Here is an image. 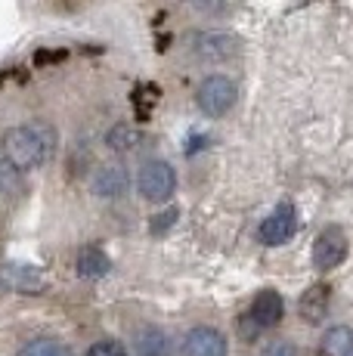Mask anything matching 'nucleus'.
<instances>
[{
    "mask_svg": "<svg viewBox=\"0 0 353 356\" xmlns=\"http://www.w3.org/2000/svg\"><path fill=\"white\" fill-rule=\"evenodd\" d=\"M0 149H3V159L16 170H22V174L25 170H38L47 161V155H50V134L44 127L16 124L3 130Z\"/></svg>",
    "mask_w": 353,
    "mask_h": 356,
    "instance_id": "obj_1",
    "label": "nucleus"
},
{
    "mask_svg": "<svg viewBox=\"0 0 353 356\" xmlns=\"http://www.w3.org/2000/svg\"><path fill=\"white\" fill-rule=\"evenodd\" d=\"M236 102H239V84L229 74H208V78H202L199 90H195V106L208 118L229 115Z\"/></svg>",
    "mask_w": 353,
    "mask_h": 356,
    "instance_id": "obj_2",
    "label": "nucleus"
},
{
    "mask_svg": "<svg viewBox=\"0 0 353 356\" xmlns=\"http://www.w3.org/2000/svg\"><path fill=\"white\" fill-rule=\"evenodd\" d=\"M137 189H140V195L152 204L171 202L174 193H176V170L161 159L146 161L137 174Z\"/></svg>",
    "mask_w": 353,
    "mask_h": 356,
    "instance_id": "obj_3",
    "label": "nucleus"
},
{
    "mask_svg": "<svg viewBox=\"0 0 353 356\" xmlns=\"http://www.w3.org/2000/svg\"><path fill=\"white\" fill-rule=\"evenodd\" d=\"M189 50L202 63H229L242 53V40L229 31H195L189 38Z\"/></svg>",
    "mask_w": 353,
    "mask_h": 356,
    "instance_id": "obj_4",
    "label": "nucleus"
},
{
    "mask_svg": "<svg viewBox=\"0 0 353 356\" xmlns=\"http://www.w3.org/2000/svg\"><path fill=\"white\" fill-rule=\"evenodd\" d=\"M344 257H347V232L335 227V223L322 227L313 242V266L319 273H329L335 266H341Z\"/></svg>",
    "mask_w": 353,
    "mask_h": 356,
    "instance_id": "obj_5",
    "label": "nucleus"
},
{
    "mask_svg": "<svg viewBox=\"0 0 353 356\" xmlns=\"http://www.w3.org/2000/svg\"><path fill=\"white\" fill-rule=\"evenodd\" d=\"M295 232H297V211H295V204L282 202L279 208L261 223L257 236H261L263 245H285Z\"/></svg>",
    "mask_w": 353,
    "mask_h": 356,
    "instance_id": "obj_6",
    "label": "nucleus"
},
{
    "mask_svg": "<svg viewBox=\"0 0 353 356\" xmlns=\"http://www.w3.org/2000/svg\"><path fill=\"white\" fill-rule=\"evenodd\" d=\"M282 313H285V304H282V294L273 291V289H263L254 294V300H251L248 307V319L254 323L261 332H267V328H276L282 323Z\"/></svg>",
    "mask_w": 353,
    "mask_h": 356,
    "instance_id": "obj_7",
    "label": "nucleus"
},
{
    "mask_svg": "<svg viewBox=\"0 0 353 356\" xmlns=\"http://www.w3.org/2000/svg\"><path fill=\"white\" fill-rule=\"evenodd\" d=\"M0 285L6 291H19V294H40L44 291V276L38 266L28 264H3L0 266Z\"/></svg>",
    "mask_w": 353,
    "mask_h": 356,
    "instance_id": "obj_8",
    "label": "nucleus"
},
{
    "mask_svg": "<svg viewBox=\"0 0 353 356\" xmlns=\"http://www.w3.org/2000/svg\"><path fill=\"white\" fill-rule=\"evenodd\" d=\"M183 353L186 356H227V334L217 332L211 325H195L183 341Z\"/></svg>",
    "mask_w": 353,
    "mask_h": 356,
    "instance_id": "obj_9",
    "label": "nucleus"
},
{
    "mask_svg": "<svg viewBox=\"0 0 353 356\" xmlns=\"http://www.w3.org/2000/svg\"><path fill=\"white\" fill-rule=\"evenodd\" d=\"M93 195L97 198H108V202H115V198H124L127 189H131V177H127V170L121 168V164H103V168L93 174Z\"/></svg>",
    "mask_w": 353,
    "mask_h": 356,
    "instance_id": "obj_10",
    "label": "nucleus"
},
{
    "mask_svg": "<svg viewBox=\"0 0 353 356\" xmlns=\"http://www.w3.org/2000/svg\"><path fill=\"white\" fill-rule=\"evenodd\" d=\"M329 304H331V289L329 285H310L307 291L301 294V304H297V313L307 325H319L325 316H329Z\"/></svg>",
    "mask_w": 353,
    "mask_h": 356,
    "instance_id": "obj_11",
    "label": "nucleus"
},
{
    "mask_svg": "<svg viewBox=\"0 0 353 356\" xmlns=\"http://www.w3.org/2000/svg\"><path fill=\"white\" fill-rule=\"evenodd\" d=\"M108 270H112V260L99 245H84L78 251V273L84 279H103L108 276Z\"/></svg>",
    "mask_w": 353,
    "mask_h": 356,
    "instance_id": "obj_12",
    "label": "nucleus"
},
{
    "mask_svg": "<svg viewBox=\"0 0 353 356\" xmlns=\"http://www.w3.org/2000/svg\"><path fill=\"white\" fill-rule=\"evenodd\" d=\"M319 356H353V328L331 325L319 341Z\"/></svg>",
    "mask_w": 353,
    "mask_h": 356,
    "instance_id": "obj_13",
    "label": "nucleus"
},
{
    "mask_svg": "<svg viewBox=\"0 0 353 356\" xmlns=\"http://www.w3.org/2000/svg\"><path fill=\"white\" fill-rule=\"evenodd\" d=\"M140 143H142V134L133 124H127V121L112 124L106 134V146L118 155H127V152H133V149H140Z\"/></svg>",
    "mask_w": 353,
    "mask_h": 356,
    "instance_id": "obj_14",
    "label": "nucleus"
},
{
    "mask_svg": "<svg viewBox=\"0 0 353 356\" xmlns=\"http://www.w3.org/2000/svg\"><path fill=\"white\" fill-rule=\"evenodd\" d=\"M137 350L140 356H171V341H167V334L161 328L149 325L137 334Z\"/></svg>",
    "mask_w": 353,
    "mask_h": 356,
    "instance_id": "obj_15",
    "label": "nucleus"
},
{
    "mask_svg": "<svg viewBox=\"0 0 353 356\" xmlns=\"http://www.w3.org/2000/svg\"><path fill=\"white\" fill-rule=\"evenodd\" d=\"M16 356H74V350L65 341H56V338H35L28 344L19 347Z\"/></svg>",
    "mask_w": 353,
    "mask_h": 356,
    "instance_id": "obj_16",
    "label": "nucleus"
},
{
    "mask_svg": "<svg viewBox=\"0 0 353 356\" xmlns=\"http://www.w3.org/2000/svg\"><path fill=\"white\" fill-rule=\"evenodd\" d=\"M158 97H161L158 87H152V84H142V87L133 90L131 102H133V112H137L140 121H149V115H152V106L158 102Z\"/></svg>",
    "mask_w": 353,
    "mask_h": 356,
    "instance_id": "obj_17",
    "label": "nucleus"
},
{
    "mask_svg": "<svg viewBox=\"0 0 353 356\" xmlns=\"http://www.w3.org/2000/svg\"><path fill=\"white\" fill-rule=\"evenodd\" d=\"M87 356H131L127 353V347L121 344V341H97V344H90V350H87Z\"/></svg>",
    "mask_w": 353,
    "mask_h": 356,
    "instance_id": "obj_18",
    "label": "nucleus"
},
{
    "mask_svg": "<svg viewBox=\"0 0 353 356\" xmlns=\"http://www.w3.org/2000/svg\"><path fill=\"white\" fill-rule=\"evenodd\" d=\"M65 56H69L65 50H59V47H50V50H38L35 56H31V65H35V68H50V65H59Z\"/></svg>",
    "mask_w": 353,
    "mask_h": 356,
    "instance_id": "obj_19",
    "label": "nucleus"
},
{
    "mask_svg": "<svg viewBox=\"0 0 353 356\" xmlns=\"http://www.w3.org/2000/svg\"><path fill=\"white\" fill-rule=\"evenodd\" d=\"M176 217H180V211H176V208H167V211H161V214H155V217H152V223H149L152 236H165V232L176 223Z\"/></svg>",
    "mask_w": 353,
    "mask_h": 356,
    "instance_id": "obj_20",
    "label": "nucleus"
},
{
    "mask_svg": "<svg viewBox=\"0 0 353 356\" xmlns=\"http://www.w3.org/2000/svg\"><path fill=\"white\" fill-rule=\"evenodd\" d=\"M192 10H199V13H205V16H217V13H223L227 10V0H186Z\"/></svg>",
    "mask_w": 353,
    "mask_h": 356,
    "instance_id": "obj_21",
    "label": "nucleus"
},
{
    "mask_svg": "<svg viewBox=\"0 0 353 356\" xmlns=\"http://www.w3.org/2000/svg\"><path fill=\"white\" fill-rule=\"evenodd\" d=\"M261 356H295V344H288V341H273L270 347H263Z\"/></svg>",
    "mask_w": 353,
    "mask_h": 356,
    "instance_id": "obj_22",
    "label": "nucleus"
},
{
    "mask_svg": "<svg viewBox=\"0 0 353 356\" xmlns=\"http://www.w3.org/2000/svg\"><path fill=\"white\" fill-rule=\"evenodd\" d=\"M239 334H242V338H245V341H257V334H261V328H257L254 323H251V319H248V313L239 319Z\"/></svg>",
    "mask_w": 353,
    "mask_h": 356,
    "instance_id": "obj_23",
    "label": "nucleus"
}]
</instances>
